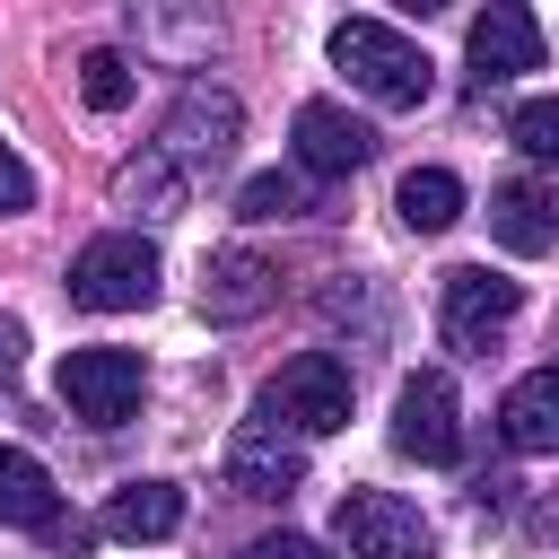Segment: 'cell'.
I'll use <instances>...</instances> for the list:
<instances>
[{
  "label": "cell",
  "mask_w": 559,
  "mask_h": 559,
  "mask_svg": "<svg viewBox=\"0 0 559 559\" xmlns=\"http://www.w3.org/2000/svg\"><path fill=\"white\" fill-rule=\"evenodd\" d=\"M297 210H314V201H306V175H280V166L236 192V218H297Z\"/></svg>",
  "instance_id": "d6986e66"
},
{
  "label": "cell",
  "mask_w": 559,
  "mask_h": 559,
  "mask_svg": "<svg viewBox=\"0 0 559 559\" xmlns=\"http://www.w3.org/2000/svg\"><path fill=\"white\" fill-rule=\"evenodd\" d=\"M463 52H472V87L489 96V87H507V79H524V70H542V26H533V9H515V0H498V9H480V17H472V35H463Z\"/></svg>",
  "instance_id": "30bf717a"
},
{
  "label": "cell",
  "mask_w": 559,
  "mask_h": 559,
  "mask_svg": "<svg viewBox=\"0 0 559 559\" xmlns=\"http://www.w3.org/2000/svg\"><path fill=\"white\" fill-rule=\"evenodd\" d=\"M271 297H280V271H271L262 253H245V245L210 253V271H201V314H210V323H245V314H262Z\"/></svg>",
  "instance_id": "7c38bea8"
},
{
  "label": "cell",
  "mask_w": 559,
  "mask_h": 559,
  "mask_svg": "<svg viewBox=\"0 0 559 559\" xmlns=\"http://www.w3.org/2000/svg\"><path fill=\"white\" fill-rule=\"evenodd\" d=\"M17 210H35V175L17 148H0V218H17Z\"/></svg>",
  "instance_id": "7402d4cb"
},
{
  "label": "cell",
  "mask_w": 559,
  "mask_h": 559,
  "mask_svg": "<svg viewBox=\"0 0 559 559\" xmlns=\"http://www.w3.org/2000/svg\"><path fill=\"white\" fill-rule=\"evenodd\" d=\"M393 210H402L411 236H445V227L463 218V175H445V166H411L402 192H393Z\"/></svg>",
  "instance_id": "e0dca14e"
},
{
  "label": "cell",
  "mask_w": 559,
  "mask_h": 559,
  "mask_svg": "<svg viewBox=\"0 0 559 559\" xmlns=\"http://www.w3.org/2000/svg\"><path fill=\"white\" fill-rule=\"evenodd\" d=\"M288 131H297V166H306V175H358V166L376 157V131H367L349 105H332V96H306Z\"/></svg>",
  "instance_id": "8fae6325"
},
{
  "label": "cell",
  "mask_w": 559,
  "mask_h": 559,
  "mask_svg": "<svg viewBox=\"0 0 559 559\" xmlns=\"http://www.w3.org/2000/svg\"><path fill=\"white\" fill-rule=\"evenodd\" d=\"M79 96H87L96 114H122V105H131V61H122V52H87V61H79Z\"/></svg>",
  "instance_id": "44dd1931"
},
{
  "label": "cell",
  "mask_w": 559,
  "mask_h": 559,
  "mask_svg": "<svg viewBox=\"0 0 559 559\" xmlns=\"http://www.w3.org/2000/svg\"><path fill=\"white\" fill-rule=\"evenodd\" d=\"M140 393H148L140 349L96 341V349H70V358H61V402H70V419H87V428H122V419L140 411Z\"/></svg>",
  "instance_id": "8992f818"
},
{
  "label": "cell",
  "mask_w": 559,
  "mask_h": 559,
  "mask_svg": "<svg viewBox=\"0 0 559 559\" xmlns=\"http://www.w3.org/2000/svg\"><path fill=\"white\" fill-rule=\"evenodd\" d=\"M393 445H402L411 463H463V402H454V376H437V367L402 376V393H393Z\"/></svg>",
  "instance_id": "ba28073f"
},
{
  "label": "cell",
  "mask_w": 559,
  "mask_h": 559,
  "mask_svg": "<svg viewBox=\"0 0 559 559\" xmlns=\"http://www.w3.org/2000/svg\"><path fill=\"white\" fill-rule=\"evenodd\" d=\"M515 306H524V288L498 280V271H480V262H463V271L437 280V332H445V349H463V358H489V349L507 341Z\"/></svg>",
  "instance_id": "5b68a950"
},
{
  "label": "cell",
  "mask_w": 559,
  "mask_h": 559,
  "mask_svg": "<svg viewBox=\"0 0 559 559\" xmlns=\"http://www.w3.org/2000/svg\"><path fill=\"white\" fill-rule=\"evenodd\" d=\"M157 297V245L148 236H87L70 253V306L87 314H131Z\"/></svg>",
  "instance_id": "3957f363"
},
{
  "label": "cell",
  "mask_w": 559,
  "mask_h": 559,
  "mask_svg": "<svg viewBox=\"0 0 559 559\" xmlns=\"http://www.w3.org/2000/svg\"><path fill=\"white\" fill-rule=\"evenodd\" d=\"M183 524V489L175 480H122L114 507H105V533L114 542H166Z\"/></svg>",
  "instance_id": "2e32d148"
},
{
  "label": "cell",
  "mask_w": 559,
  "mask_h": 559,
  "mask_svg": "<svg viewBox=\"0 0 559 559\" xmlns=\"http://www.w3.org/2000/svg\"><path fill=\"white\" fill-rule=\"evenodd\" d=\"M114 201H122V210H140V218H175V210H183V175H175L157 148H140V157L114 175Z\"/></svg>",
  "instance_id": "ac0fdd59"
},
{
  "label": "cell",
  "mask_w": 559,
  "mask_h": 559,
  "mask_svg": "<svg viewBox=\"0 0 559 559\" xmlns=\"http://www.w3.org/2000/svg\"><path fill=\"white\" fill-rule=\"evenodd\" d=\"M332 61L349 70L358 96H376V105H393V114H411V105L437 96V61H428L402 26H384V17H341V26H332Z\"/></svg>",
  "instance_id": "6da1fadb"
},
{
  "label": "cell",
  "mask_w": 559,
  "mask_h": 559,
  "mask_svg": "<svg viewBox=\"0 0 559 559\" xmlns=\"http://www.w3.org/2000/svg\"><path fill=\"white\" fill-rule=\"evenodd\" d=\"M349 358L341 349H297L280 376H271V393H262V411L280 419V428H297V437H332V428H349Z\"/></svg>",
  "instance_id": "277c9868"
},
{
  "label": "cell",
  "mask_w": 559,
  "mask_h": 559,
  "mask_svg": "<svg viewBox=\"0 0 559 559\" xmlns=\"http://www.w3.org/2000/svg\"><path fill=\"white\" fill-rule=\"evenodd\" d=\"M236 559H323V550H314L306 533H262V542H245Z\"/></svg>",
  "instance_id": "603a6c76"
},
{
  "label": "cell",
  "mask_w": 559,
  "mask_h": 559,
  "mask_svg": "<svg viewBox=\"0 0 559 559\" xmlns=\"http://www.w3.org/2000/svg\"><path fill=\"white\" fill-rule=\"evenodd\" d=\"M0 524L9 533H52L61 524V489L26 445H0Z\"/></svg>",
  "instance_id": "9a60e30c"
},
{
  "label": "cell",
  "mask_w": 559,
  "mask_h": 559,
  "mask_svg": "<svg viewBox=\"0 0 559 559\" xmlns=\"http://www.w3.org/2000/svg\"><path fill=\"white\" fill-rule=\"evenodd\" d=\"M498 437H507L515 454H559V367H533V376L507 384Z\"/></svg>",
  "instance_id": "5bb4252c"
},
{
  "label": "cell",
  "mask_w": 559,
  "mask_h": 559,
  "mask_svg": "<svg viewBox=\"0 0 559 559\" xmlns=\"http://www.w3.org/2000/svg\"><path fill=\"white\" fill-rule=\"evenodd\" d=\"M306 480V437L280 428L271 411H253L236 437H227V489L236 498H288Z\"/></svg>",
  "instance_id": "9c48e42d"
},
{
  "label": "cell",
  "mask_w": 559,
  "mask_h": 559,
  "mask_svg": "<svg viewBox=\"0 0 559 559\" xmlns=\"http://www.w3.org/2000/svg\"><path fill=\"white\" fill-rule=\"evenodd\" d=\"M236 131H245V105L227 96V87H210V79H192L175 105H166V122H157V157L175 166V175H218L227 157H236Z\"/></svg>",
  "instance_id": "7a4b0ae2"
},
{
  "label": "cell",
  "mask_w": 559,
  "mask_h": 559,
  "mask_svg": "<svg viewBox=\"0 0 559 559\" xmlns=\"http://www.w3.org/2000/svg\"><path fill=\"white\" fill-rule=\"evenodd\" d=\"M332 542H341V559H428V515L411 507V498H393V489H349L341 507H332Z\"/></svg>",
  "instance_id": "52a82bcc"
},
{
  "label": "cell",
  "mask_w": 559,
  "mask_h": 559,
  "mask_svg": "<svg viewBox=\"0 0 559 559\" xmlns=\"http://www.w3.org/2000/svg\"><path fill=\"white\" fill-rule=\"evenodd\" d=\"M17 358H26V323H17V314H0V393L17 384Z\"/></svg>",
  "instance_id": "cb8c5ba5"
},
{
  "label": "cell",
  "mask_w": 559,
  "mask_h": 559,
  "mask_svg": "<svg viewBox=\"0 0 559 559\" xmlns=\"http://www.w3.org/2000/svg\"><path fill=\"white\" fill-rule=\"evenodd\" d=\"M507 140L533 157V166H559V96H533L507 114Z\"/></svg>",
  "instance_id": "ffe728a7"
},
{
  "label": "cell",
  "mask_w": 559,
  "mask_h": 559,
  "mask_svg": "<svg viewBox=\"0 0 559 559\" xmlns=\"http://www.w3.org/2000/svg\"><path fill=\"white\" fill-rule=\"evenodd\" d=\"M489 236H498L507 253H550V245H559V192H542L533 175L489 183Z\"/></svg>",
  "instance_id": "4fadbf2b"
}]
</instances>
